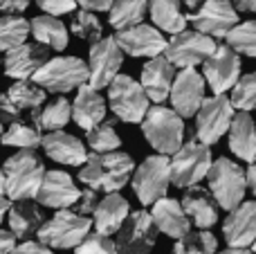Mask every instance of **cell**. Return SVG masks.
<instances>
[{
    "label": "cell",
    "mask_w": 256,
    "mask_h": 254,
    "mask_svg": "<svg viewBox=\"0 0 256 254\" xmlns=\"http://www.w3.org/2000/svg\"><path fill=\"white\" fill-rule=\"evenodd\" d=\"M236 9H238V12L256 14V0H236Z\"/></svg>",
    "instance_id": "cell-50"
},
{
    "label": "cell",
    "mask_w": 256,
    "mask_h": 254,
    "mask_svg": "<svg viewBox=\"0 0 256 254\" xmlns=\"http://www.w3.org/2000/svg\"><path fill=\"white\" fill-rule=\"evenodd\" d=\"M88 79H90V68L79 56H54V58L50 56L36 70V74L32 76L34 84H38L40 88H45L52 94L70 92V90L88 84Z\"/></svg>",
    "instance_id": "cell-4"
},
{
    "label": "cell",
    "mask_w": 256,
    "mask_h": 254,
    "mask_svg": "<svg viewBox=\"0 0 256 254\" xmlns=\"http://www.w3.org/2000/svg\"><path fill=\"white\" fill-rule=\"evenodd\" d=\"M245 178H248V189L254 194V198H256V164L254 162H250L248 171H245Z\"/></svg>",
    "instance_id": "cell-49"
},
{
    "label": "cell",
    "mask_w": 256,
    "mask_h": 254,
    "mask_svg": "<svg viewBox=\"0 0 256 254\" xmlns=\"http://www.w3.org/2000/svg\"><path fill=\"white\" fill-rule=\"evenodd\" d=\"M106 99L99 94L97 88H92L90 84L79 86L74 102H72V120L81 126L84 130L97 126L99 122L106 120Z\"/></svg>",
    "instance_id": "cell-24"
},
{
    "label": "cell",
    "mask_w": 256,
    "mask_h": 254,
    "mask_svg": "<svg viewBox=\"0 0 256 254\" xmlns=\"http://www.w3.org/2000/svg\"><path fill=\"white\" fill-rule=\"evenodd\" d=\"M218 250V241L207 228H200L196 232H186L182 238H178L173 252L178 254H212Z\"/></svg>",
    "instance_id": "cell-35"
},
{
    "label": "cell",
    "mask_w": 256,
    "mask_h": 254,
    "mask_svg": "<svg viewBox=\"0 0 256 254\" xmlns=\"http://www.w3.org/2000/svg\"><path fill=\"white\" fill-rule=\"evenodd\" d=\"M27 36H30V20H25L18 14L0 16V52H7V50L25 43Z\"/></svg>",
    "instance_id": "cell-34"
},
{
    "label": "cell",
    "mask_w": 256,
    "mask_h": 254,
    "mask_svg": "<svg viewBox=\"0 0 256 254\" xmlns=\"http://www.w3.org/2000/svg\"><path fill=\"white\" fill-rule=\"evenodd\" d=\"M74 250L79 254H115L117 246L110 238V234H104V232H99V230H94V232L86 234L84 241H81Z\"/></svg>",
    "instance_id": "cell-41"
},
{
    "label": "cell",
    "mask_w": 256,
    "mask_h": 254,
    "mask_svg": "<svg viewBox=\"0 0 256 254\" xmlns=\"http://www.w3.org/2000/svg\"><path fill=\"white\" fill-rule=\"evenodd\" d=\"M130 214V202L126 200L122 194L110 192L104 200H99L97 210H94V230L104 234H115L117 230L124 225V220Z\"/></svg>",
    "instance_id": "cell-28"
},
{
    "label": "cell",
    "mask_w": 256,
    "mask_h": 254,
    "mask_svg": "<svg viewBox=\"0 0 256 254\" xmlns=\"http://www.w3.org/2000/svg\"><path fill=\"white\" fill-rule=\"evenodd\" d=\"M70 120H72V102H68L66 97H56L32 122H36V126L40 130H58L66 124H70Z\"/></svg>",
    "instance_id": "cell-33"
},
{
    "label": "cell",
    "mask_w": 256,
    "mask_h": 254,
    "mask_svg": "<svg viewBox=\"0 0 256 254\" xmlns=\"http://www.w3.org/2000/svg\"><path fill=\"white\" fill-rule=\"evenodd\" d=\"M52 248L45 246L43 241H32V238H25V241L16 243L14 248V254H50Z\"/></svg>",
    "instance_id": "cell-45"
},
{
    "label": "cell",
    "mask_w": 256,
    "mask_h": 254,
    "mask_svg": "<svg viewBox=\"0 0 256 254\" xmlns=\"http://www.w3.org/2000/svg\"><path fill=\"white\" fill-rule=\"evenodd\" d=\"M173 79H176V66L166 58V54H158V56H150L144 63L140 84L144 86L150 102L162 104L164 99H168Z\"/></svg>",
    "instance_id": "cell-21"
},
{
    "label": "cell",
    "mask_w": 256,
    "mask_h": 254,
    "mask_svg": "<svg viewBox=\"0 0 256 254\" xmlns=\"http://www.w3.org/2000/svg\"><path fill=\"white\" fill-rule=\"evenodd\" d=\"M32 0H0V12L2 14H20L30 7Z\"/></svg>",
    "instance_id": "cell-46"
},
{
    "label": "cell",
    "mask_w": 256,
    "mask_h": 254,
    "mask_svg": "<svg viewBox=\"0 0 256 254\" xmlns=\"http://www.w3.org/2000/svg\"><path fill=\"white\" fill-rule=\"evenodd\" d=\"M180 2H182V4H184V7H186V9H189V12H196V9H198V7H200V4H202V2H204V0H180Z\"/></svg>",
    "instance_id": "cell-52"
},
{
    "label": "cell",
    "mask_w": 256,
    "mask_h": 254,
    "mask_svg": "<svg viewBox=\"0 0 256 254\" xmlns=\"http://www.w3.org/2000/svg\"><path fill=\"white\" fill-rule=\"evenodd\" d=\"M132 192L142 205H153L162 196H166L171 184V171H168V158L164 153L148 156L140 166L132 171Z\"/></svg>",
    "instance_id": "cell-9"
},
{
    "label": "cell",
    "mask_w": 256,
    "mask_h": 254,
    "mask_svg": "<svg viewBox=\"0 0 256 254\" xmlns=\"http://www.w3.org/2000/svg\"><path fill=\"white\" fill-rule=\"evenodd\" d=\"M50 58V48L43 43H20L4 52V74L12 79H32Z\"/></svg>",
    "instance_id": "cell-18"
},
{
    "label": "cell",
    "mask_w": 256,
    "mask_h": 254,
    "mask_svg": "<svg viewBox=\"0 0 256 254\" xmlns=\"http://www.w3.org/2000/svg\"><path fill=\"white\" fill-rule=\"evenodd\" d=\"M148 14L153 18V25L168 34L182 32L189 22V18L182 14L180 0H148Z\"/></svg>",
    "instance_id": "cell-30"
},
{
    "label": "cell",
    "mask_w": 256,
    "mask_h": 254,
    "mask_svg": "<svg viewBox=\"0 0 256 254\" xmlns=\"http://www.w3.org/2000/svg\"><path fill=\"white\" fill-rule=\"evenodd\" d=\"M202 66V76L214 94H222L232 90L240 76V58L232 45H216V50L204 58Z\"/></svg>",
    "instance_id": "cell-15"
},
{
    "label": "cell",
    "mask_w": 256,
    "mask_h": 254,
    "mask_svg": "<svg viewBox=\"0 0 256 254\" xmlns=\"http://www.w3.org/2000/svg\"><path fill=\"white\" fill-rule=\"evenodd\" d=\"M232 104L238 110H256V72L238 76V81L232 88Z\"/></svg>",
    "instance_id": "cell-40"
},
{
    "label": "cell",
    "mask_w": 256,
    "mask_h": 254,
    "mask_svg": "<svg viewBox=\"0 0 256 254\" xmlns=\"http://www.w3.org/2000/svg\"><path fill=\"white\" fill-rule=\"evenodd\" d=\"M20 108L12 102L7 92H0V122L2 124H12V122H18L20 120Z\"/></svg>",
    "instance_id": "cell-44"
},
{
    "label": "cell",
    "mask_w": 256,
    "mask_h": 254,
    "mask_svg": "<svg viewBox=\"0 0 256 254\" xmlns=\"http://www.w3.org/2000/svg\"><path fill=\"white\" fill-rule=\"evenodd\" d=\"M252 246H254V248H252V250H254V252H256V241H254V243H252Z\"/></svg>",
    "instance_id": "cell-56"
},
{
    "label": "cell",
    "mask_w": 256,
    "mask_h": 254,
    "mask_svg": "<svg viewBox=\"0 0 256 254\" xmlns=\"http://www.w3.org/2000/svg\"><path fill=\"white\" fill-rule=\"evenodd\" d=\"M34 200L36 198H20V200H12V207H9V230L20 241L38 234L40 225L45 223L43 212Z\"/></svg>",
    "instance_id": "cell-26"
},
{
    "label": "cell",
    "mask_w": 256,
    "mask_h": 254,
    "mask_svg": "<svg viewBox=\"0 0 256 254\" xmlns=\"http://www.w3.org/2000/svg\"><path fill=\"white\" fill-rule=\"evenodd\" d=\"M204 88H207V81L196 68H182L180 72H176L171 92H168L173 110H178L184 120L196 117L200 104L204 102Z\"/></svg>",
    "instance_id": "cell-16"
},
{
    "label": "cell",
    "mask_w": 256,
    "mask_h": 254,
    "mask_svg": "<svg viewBox=\"0 0 256 254\" xmlns=\"http://www.w3.org/2000/svg\"><path fill=\"white\" fill-rule=\"evenodd\" d=\"M150 216L155 220V228L162 234H166V236L176 238V241L182 238L191 230V218L186 216L182 202H178L176 198L162 196L160 200H155Z\"/></svg>",
    "instance_id": "cell-23"
},
{
    "label": "cell",
    "mask_w": 256,
    "mask_h": 254,
    "mask_svg": "<svg viewBox=\"0 0 256 254\" xmlns=\"http://www.w3.org/2000/svg\"><path fill=\"white\" fill-rule=\"evenodd\" d=\"M212 148L209 144L200 140L184 142L176 153L168 158V171H171V184L178 189H186L198 184L202 178H207L212 166Z\"/></svg>",
    "instance_id": "cell-5"
},
{
    "label": "cell",
    "mask_w": 256,
    "mask_h": 254,
    "mask_svg": "<svg viewBox=\"0 0 256 254\" xmlns=\"http://www.w3.org/2000/svg\"><path fill=\"white\" fill-rule=\"evenodd\" d=\"M81 189L74 184L70 174L66 171H45L43 182L38 187L36 200L43 207H52V210H63V207H72L74 200L79 198Z\"/></svg>",
    "instance_id": "cell-19"
},
{
    "label": "cell",
    "mask_w": 256,
    "mask_h": 254,
    "mask_svg": "<svg viewBox=\"0 0 256 254\" xmlns=\"http://www.w3.org/2000/svg\"><path fill=\"white\" fill-rule=\"evenodd\" d=\"M186 18L194 25V30L214 36V38H225L232 27L238 22L240 14L230 0H204Z\"/></svg>",
    "instance_id": "cell-14"
},
{
    "label": "cell",
    "mask_w": 256,
    "mask_h": 254,
    "mask_svg": "<svg viewBox=\"0 0 256 254\" xmlns=\"http://www.w3.org/2000/svg\"><path fill=\"white\" fill-rule=\"evenodd\" d=\"M150 99L144 86L128 74H117L108 86V104L117 120L126 124H140L146 110L150 108Z\"/></svg>",
    "instance_id": "cell-8"
},
{
    "label": "cell",
    "mask_w": 256,
    "mask_h": 254,
    "mask_svg": "<svg viewBox=\"0 0 256 254\" xmlns=\"http://www.w3.org/2000/svg\"><path fill=\"white\" fill-rule=\"evenodd\" d=\"M43 135L38 133V126H27L22 122H12L9 128L0 135V142L4 146H16V148H38Z\"/></svg>",
    "instance_id": "cell-36"
},
{
    "label": "cell",
    "mask_w": 256,
    "mask_h": 254,
    "mask_svg": "<svg viewBox=\"0 0 256 254\" xmlns=\"http://www.w3.org/2000/svg\"><path fill=\"white\" fill-rule=\"evenodd\" d=\"M184 117L166 106H150L142 124V133L158 153L171 156L184 144Z\"/></svg>",
    "instance_id": "cell-3"
},
{
    "label": "cell",
    "mask_w": 256,
    "mask_h": 254,
    "mask_svg": "<svg viewBox=\"0 0 256 254\" xmlns=\"http://www.w3.org/2000/svg\"><path fill=\"white\" fill-rule=\"evenodd\" d=\"M227 138H230V151L236 158L245 162L256 160V124L248 110L234 112Z\"/></svg>",
    "instance_id": "cell-25"
},
{
    "label": "cell",
    "mask_w": 256,
    "mask_h": 254,
    "mask_svg": "<svg viewBox=\"0 0 256 254\" xmlns=\"http://www.w3.org/2000/svg\"><path fill=\"white\" fill-rule=\"evenodd\" d=\"M40 9L45 14H52V16H61V14H70L74 12L76 0H36Z\"/></svg>",
    "instance_id": "cell-43"
},
{
    "label": "cell",
    "mask_w": 256,
    "mask_h": 254,
    "mask_svg": "<svg viewBox=\"0 0 256 254\" xmlns=\"http://www.w3.org/2000/svg\"><path fill=\"white\" fill-rule=\"evenodd\" d=\"M222 234L230 248H250L256 241V200H248L230 210L222 223Z\"/></svg>",
    "instance_id": "cell-20"
},
{
    "label": "cell",
    "mask_w": 256,
    "mask_h": 254,
    "mask_svg": "<svg viewBox=\"0 0 256 254\" xmlns=\"http://www.w3.org/2000/svg\"><path fill=\"white\" fill-rule=\"evenodd\" d=\"M148 0H115L108 9V22L115 30H126L144 20Z\"/></svg>",
    "instance_id": "cell-32"
},
{
    "label": "cell",
    "mask_w": 256,
    "mask_h": 254,
    "mask_svg": "<svg viewBox=\"0 0 256 254\" xmlns=\"http://www.w3.org/2000/svg\"><path fill=\"white\" fill-rule=\"evenodd\" d=\"M99 205V196H97V189L88 187L84 189V192L79 194V198L74 200V205L70 207L72 212H76V214H84V216H92L94 210H97Z\"/></svg>",
    "instance_id": "cell-42"
},
{
    "label": "cell",
    "mask_w": 256,
    "mask_h": 254,
    "mask_svg": "<svg viewBox=\"0 0 256 254\" xmlns=\"http://www.w3.org/2000/svg\"><path fill=\"white\" fill-rule=\"evenodd\" d=\"M30 34L34 36V40L48 45L50 50H61L68 48V27L66 22L58 16L52 14H43V16H36L30 20Z\"/></svg>",
    "instance_id": "cell-29"
},
{
    "label": "cell",
    "mask_w": 256,
    "mask_h": 254,
    "mask_svg": "<svg viewBox=\"0 0 256 254\" xmlns=\"http://www.w3.org/2000/svg\"><path fill=\"white\" fill-rule=\"evenodd\" d=\"M158 232L155 220L150 216V212H130L128 218L124 220L120 230H117L115 246L117 252L122 254H146L155 248L158 241Z\"/></svg>",
    "instance_id": "cell-13"
},
{
    "label": "cell",
    "mask_w": 256,
    "mask_h": 254,
    "mask_svg": "<svg viewBox=\"0 0 256 254\" xmlns=\"http://www.w3.org/2000/svg\"><path fill=\"white\" fill-rule=\"evenodd\" d=\"M40 146H43L45 156L50 160L58 162V164H66V166H81L88 160L86 144L79 138H74V135L66 133L63 128L48 130V135L40 140Z\"/></svg>",
    "instance_id": "cell-22"
},
{
    "label": "cell",
    "mask_w": 256,
    "mask_h": 254,
    "mask_svg": "<svg viewBox=\"0 0 256 254\" xmlns=\"http://www.w3.org/2000/svg\"><path fill=\"white\" fill-rule=\"evenodd\" d=\"M2 174H4V194L12 200L36 198L40 182H43L45 166L34 156V148H20L12 158H7V162L2 164Z\"/></svg>",
    "instance_id": "cell-2"
},
{
    "label": "cell",
    "mask_w": 256,
    "mask_h": 254,
    "mask_svg": "<svg viewBox=\"0 0 256 254\" xmlns=\"http://www.w3.org/2000/svg\"><path fill=\"white\" fill-rule=\"evenodd\" d=\"M16 234L12 230H0V254H9L16 248Z\"/></svg>",
    "instance_id": "cell-47"
},
{
    "label": "cell",
    "mask_w": 256,
    "mask_h": 254,
    "mask_svg": "<svg viewBox=\"0 0 256 254\" xmlns=\"http://www.w3.org/2000/svg\"><path fill=\"white\" fill-rule=\"evenodd\" d=\"M225 38L227 45H232L238 54L256 58V20L236 22Z\"/></svg>",
    "instance_id": "cell-38"
},
{
    "label": "cell",
    "mask_w": 256,
    "mask_h": 254,
    "mask_svg": "<svg viewBox=\"0 0 256 254\" xmlns=\"http://www.w3.org/2000/svg\"><path fill=\"white\" fill-rule=\"evenodd\" d=\"M209 192L214 194L218 207L220 210H234L240 205L248 192V178H245V169L236 164L230 158H218L209 166Z\"/></svg>",
    "instance_id": "cell-7"
},
{
    "label": "cell",
    "mask_w": 256,
    "mask_h": 254,
    "mask_svg": "<svg viewBox=\"0 0 256 254\" xmlns=\"http://www.w3.org/2000/svg\"><path fill=\"white\" fill-rule=\"evenodd\" d=\"M86 140H88L90 148L97 153L117 151V148L122 146V138L115 130V122H106V120L86 130Z\"/></svg>",
    "instance_id": "cell-37"
},
{
    "label": "cell",
    "mask_w": 256,
    "mask_h": 254,
    "mask_svg": "<svg viewBox=\"0 0 256 254\" xmlns=\"http://www.w3.org/2000/svg\"><path fill=\"white\" fill-rule=\"evenodd\" d=\"M7 94L20 110H32V120H34L38 115L40 106L45 104L48 90L40 88L38 84H30V79H16V84L9 86Z\"/></svg>",
    "instance_id": "cell-31"
},
{
    "label": "cell",
    "mask_w": 256,
    "mask_h": 254,
    "mask_svg": "<svg viewBox=\"0 0 256 254\" xmlns=\"http://www.w3.org/2000/svg\"><path fill=\"white\" fill-rule=\"evenodd\" d=\"M70 30L76 38H84V40H88V43H94V40H99L104 36L102 20H99L97 14H92L90 9L76 12V16L72 18Z\"/></svg>",
    "instance_id": "cell-39"
},
{
    "label": "cell",
    "mask_w": 256,
    "mask_h": 254,
    "mask_svg": "<svg viewBox=\"0 0 256 254\" xmlns=\"http://www.w3.org/2000/svg\"><path fill=\"white\" fill-rule=\"evenodd\" d=\"M182 207H184L186 216L191 223L198 228H214L218 223V202L212 192H204L202 187L194 184L186 187V194L182 198Z\"/></svg>",
    "instance_id": "cell-27"
},
{
    "label": "cell",
    "mask_w": 256,
    "mask_h": 254,
    "mask_svg": "<svg viewBox=\"0 0 256 254\" xmlns=\"http://www.w3.org/2000/svg\"><path fill=\"white\" fill-rule=\"evenodd\" d=\"M112 2L115 0H76V4H81L84 9H90V12H108Z\"/></svg>",
    "instance_id": "cell-48"
},
{
    "label": "cell",
    "mask_w": 256,
    "mask_h": 254,
    "mask_svg": "<svg viewBox=\"0 0 256 254\" xmlns=\"http://www.w3.org/2000/svg\"><path fill=\"white\" fill-rule=\"evenodd\" d=\"M92 230V218L84 214H76L70 207L56 210V214L45 220L38 230V241L54 250H74L84 236Z\"/></svg>",
    "instance_id": "cell-6"
},
{
    "label": "cell",
    "mask_w": 256,
    "mask_h": 254,
    "mask_svg": "<svg viewBox=\"0 0 256 254\" xmlns=\"http://www.w3.org/2000/svg\"><path fill=\"white\" fill-rule=\"evenodd\" d=\"M115 40L124 50V54L135 58H150L158 56V54H164V50L168 45L162 30L155 25H146V22H137V25L126 27V30H117Z\"/></svg>",
    "instance_id": "cell-17"
},
{
    "label": "cell",
    "mask_w": 256,
    "mask_h": 254,
    "mask_svg": "<svg viewBox=\"0 0 256 254\" xmlns=\"http://www.w3.org/2000/svg\"><path fill=\"white\" fill-rule=\"evenodd\" d=\"M9 207H12V198H9L7 194H0V223H2V218L9 214Z\"/></svg>",
    "instance_id": "cell-51"
},
{
    "label": "cell",
    "mask_w": 256,
    "mask_h": 254,
    "mask_svg": "<svg viewBox=\"0 0 256 254\" xmlns=\"http://www.w3.org/2000/svg\"><path fill=\"white\" fill-rule=\"evenodd\" d=\"M0 135H2V122H0Z\"/></svg>",
    "instance_id": "cell-55"
},
{
    "label": "cell",
    "mask_w": 256,
    "mask_h": 254,
    "mask_svg": "<svg viewBox=\"0 0 256 254\" xmlns=\"http://www.w3.org/2000/svg\"><path fill=\"white\" fill-rule=\"evenodd\" d=\"M135 171V160L132 156L122 151H106L92 156L88 153V160L81 164L79 180L86 187H92L97 192H120L122 187H126L128 180L132 178Z\"/></svg>",
    "instance_id": "cell-1"
},
{
    "label": "cell",
    "mask_w": 256,
    "mask_h": 254,
    "mask_svg": "<svg viewBox=\"0 0 256 254\" xmlns=\"http://www.w3.org/2000/svg\"><path fill=\"white\" fill-rule=\"evenodd\" d=\"M248 254L250 252V248H227V250H225V254Z\"/></svg>",
    "instance_id": "cell-53"
},
{
    "label": "cell",
    "mask_w": 256,
    "mask_h": 254,
    "mask_svg": "<svg viewBox=\"0 0 256 254\" xmlns=\"http://www.w3.org/2000/svg\"><path fill=\"white\" fill-rule=\"evenodd\" d=\"M216 50V40L214 36L202 34L198 30H182L178 34H173V38L168 40L166 50V58L173 63L176 68H196L200 63H204V58Z\"/></svg>",
    "instance_id": "cell-12"
},
{
    "label": "cell",
    "mask_w": 256,
    "mask_h": 254,
    "mask_svg": "<svg viewBox=\"0 0 256 254\" xmlns=\"http://www.w3.org/2000/svg\"><path fill=\"white\" fill-rule=\"evenodd\" d=\"M124 63V50L115 40V36H102L99 40L90 43L88 50V68L90 79L88 84L97 90L110 86V81L120 74V68Z\"/></svg>",
    "instance_id": "cell-11"
},
{
    "label": "cell",
    "mask_w": 256,
    "mask_h": 254,
    "mask_svg": "<svg viewBox=\"0 0 256 254\" xmlns=\"http://www.w3.org/2000/svg\"><path fill=\"white\" fill-rule=\"evenodd\" d=\"M0 194H4V174H2V169H0Z\"/></svg>",
    "instance_id": "cell-54"
},
{
    "label": "cell",
    "mask_w": 256,
    "mask_h": 254,
    "mask_svg": "<svg viewBox=\"0 0 256 254\" xmlns=\"http://www.w3.org/2000/svg\"><path fill=\"white\" fill-rule=\"evenodd\" d=\"M232 117H234V104L222 94H212L200 104L198 112H196V140L204 144H216L222 135L230 130Z\"/></svg>",
    "instance_id": "cell-10"
}]
</instances>
